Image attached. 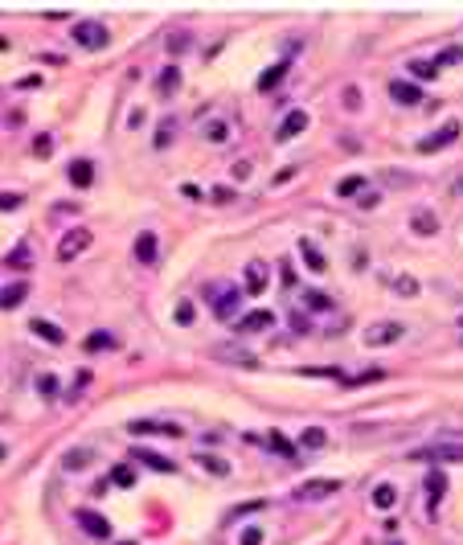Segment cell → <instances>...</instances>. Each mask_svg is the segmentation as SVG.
<instances>
[{
	"instance_id": "24",
	"label": "cell",
	"mask_w": 463,
	"mask_h": 545,
	"mask_svg": "<svg viewBox=\"0 0 463 545\" xmlns=\"http://www.w3.org/2000/svg\"><path fill=\"white\" fill-rule=\"evenodd\" d=\"M91 181H94V168H91V160H74V164H70V184H78V189H87Z\"/></svg>"
},
{
	"instance_id": "32",
	"label": "cell",
	"mask_w": 463,
	"mask_h": 545,
	"mask_svg": "<svg viewBox=\"0 0 463 545\" xmlns=\"http://www.w3.org/2000/svg\"><path fill=\"white\" fill-rule=\"evenodd\" d=\"M4 267H12V271H25V267H29V246H17V250H8V254H4Z\"/></svg>"
},
{
	"instance_id": "27",
	"label": "cell",
	"mask_w": 463,
	"mask_h": 545,
	"mask_svg": "<svg viewBox=\"0 0 463 545\" xmlns=\"http://www.w3.org/2000/svg\"><path fill=\"white\" fill-rule=\"evenodd\" d=\"M132 459H143L152 472H177V463H173V459H164V455H156V451H136Z\"/></svg>"
},
{
	"instance_id": "47",
	"label": "cell",
	"mask_w": 463,
	"mask_h": 545,
	"mask_svg": "<svg viewBox=\"0 0 463 545\" xmlns=\"http://www.w3.org/2000/svg\"><path fill=\"white\" fill-rule=\"evenodd\" d=\"M119 545H136V542H119Z\"/></svg>"
},
{
	"instance_id": "31",
	"label": "cell",
	"mask_w": 463,
	"mask_h": 545,
	"mask_svg": "<svg viewBox=\"0 0 463 545\" xmlns=\"http://www.w3.org/2000/svg\"><path fill=\"white\" fill-rule=\"evenodd\" d=\"M111 484H119V488H132V484H136V467H132V463H115V472H111Z\"/></svg>"
},
{
	"instance_id": "44",
	"label": "cell",
	"mask_w": 463,
	"mask_h": 545,
	"mask_svg": "<svg viewBox=\"0 0 463 545\" xmlns=\"http://www.w3.org/2000/svg\"><path fill=\"white\" fill-rule=\"evenodd\" d=\"M49 148H53V144H49V136H42V139H37V144H33V152H42V156H46Z\"/></svg>"
},
{
	"instance_id": "17",
	"label": "cell",
	"mask_w": 463,
	"mask_h": 545,
	"mask_svg": "<svg viewBox=\"0 0 463 545\" xmlns=\"http://www.w3.org/2000/svg\"><path fill=\"white\" fill-rule=\"evenodd\" d=\"M136 263H143V267H152V263H156V234H152V230H139V238H136Z\"/></svg>"
},
{
	"instance_id": "46",
	"label": "cell",
	"mask_w": 463,
	"mask_h": 545,
	"mask_svg": "<svg viewBox=\"0 0 463 545\" xmlns=\"http://www.w3.org/2000/svg\"><path fill=\"white\" fill-rule=\"evenodd\" d=\"M0 49H8V42H0Z\"/></svg>"
},
{
	"instance_id": "39",
	"label": "cell",
	"mask_w": 463,
	"mask_h": 545,
	"mask_svg": "<svg viewBox=\"0 0 463 545\" xmlns=\"http://www.w3.org/2000/svg\"><path fill=\"white\" fill-rule=\"evenodd\" d=\"M344 107H349V111L361 107V91H357V87H344Z\"/></svg>"
},
{
	"instance_id": "15",
	"label": "cell",
	"mask_w": 463,
	"mask_h": 545,
	"mask_svg": "<svg viewBox=\"0 0 463 545\" xmlns=\"http://www.w3.org/2000/svg\"><path fill=\"white\" fill-rule=\"evenodd\" d=\"M91 459H94L91 447H70V451L62 455V472H87Z\"/></svg>"
},
{
	"instance_id": "42",
	"label": "cell",
	"mask_w": 463,
	"mask_h": 545,
	"mask_svg": "<svg viewBox=\"0 0 463 545\" xmlns=\"http://www.w3.org/2000/svg\"><path fill=\"white\" fill-rule=\"evenodd\" d=\"M234 197H238L234 189H213V201H234Z\"/></svg>"
},
{
	"instance_id": "45",
	"label": "cell",
	"mask_w": 463,
	"mask_h": 545,
	"mask_svg": "<svg viewBox=\"0 0 463 545\" xmlns=\"http://www.w3.org/2000/svg\"><path fill=\"white\" fill-rule=\"evenodd\" d=\"M4 459H8V447H4V443H0V463H4Z\"/></svg>"
},
{
	"instance_id": "18",
	"label": "cell",
	"mask_w": 463,
	"mask_h": 545,
	"mask_svg": "<svg viewBox=\"0 0 463 545\" xmlns=\"http://www.w3.org/2000/svg\"><path fill=\"white\" fill-rule=\"evenodd\" d=\"M373 508H381V512H390V508H394V504H398V488H394V484H390V480H381V484H377V488H373Z\"/></svg>"
},
{
	"instance_id": "22",
	"label": "cell",
	"mask_w": 463,
	"mask_h": 545,
	"mask_svg": "<svg viewBox=\"0 0 463 545\" xmlns=\"http://www.w3.org/2000/svg\"><path fill=\"white\" fill-rule=\"evenodd\" d=\"M201 136H205V144H226V139H230V123H226V119H209V123L201 128Z\"/></svg>"
},
{
	"instance_id": "26",
	"label": "cell",
	"mask_w": 463,
	"mask_h": 545,
	"mask_svg": "<svg viewBox=\"0 0 463 545\" xmlns=\"http://www.w3.org/2000/svg\"><path fill=\"white\" fill-rule=\"evenodd\" d=\"M197 463H201L209 476H218V480H222V476H230V463H226L222 455H197Z\"/></svg>"
},
{
	"instance_id": "20",
	"label": "cell",
	"mask_w": 463,
	"mask_h": 545,
	"mask_svg": "<svg viewBox=\"0 0 463 545\" xmlns=\"http://www.w3.org/2000/svg\"><path fill=\"white\" fill-rule=\"evenodd\" d=\"M29 328H33V336H42L46 345H62V340H66V332H62L53 320H33Z\"/></svg>"
},
{
	"instance_id": "41",
	"label": "cell",
	"mask_w": 463,
	"mask_h": 545,
	"mask_svg": "<svg viewBox=\"0 0 463 545\" xmlns=\"http://www.w3.org/2000/svg\"><path fill=\"white\" fill-rule=\"evenodd\" d=\"M177 320H181V324H189V320H193V304H181V308H177Z\"/></svg>"
},
{
	"instance_id": "43",
	"label": "cell",
	"mask_w": 463,
	"mask_h": 545,
	"mask_svg": "<svg viewBox=\"0 0 463 545\" xmlns=\"http://www.w3.org/2000/svg\"><path fill=\"white\" fill-rule=\"evenodd\" d=\"M377 201H381V197H377V193H369V189H365V197H361V205H365V209H373Z\"/></svg>"
},
{
	"instance_id": "37",
	"label": "cell",
	"mask_w": 463,
	"mask_h": 545,
	"mask_svg": "<svg viewBox=\"0 0 463 545\" xmlns=\"http://www.w3.org/2000/svg\"><path fill=\"white\" fill-rule=\"evenodd\" d=\"M238 542L242 545H263V525H246V529L238 533Z\"/></svg>"
},
{
	"instance_id": "23",
	"label": "cell",
	"mask_w": 463,
	"mask_h": 545,
	"mask_svg": "<svg viewBox=\"0 0 463 545\" xmlns=\"http://www.w3.org/2000/svg\"><path fill=\"white\" fill-rule=\"evenodd\" d=\"M287 70H291V66H287V62H275V66H271V70H267V74H263V78H259V91H275L279 83H283V78H287Z\"/></svg>"
},
{
	"instance_id": "5",
	"label": "cell",
	"mask_w": 463,
	"mask_h": 545,
	"mask_svg": "<svg viewBox=\"0 0 463 545\" xmlns=\"http://www.w3.org/2000/svg\"><path fill=\"white\" fill-rule=\"evenodd\" d=\"M70 37H74L82 49H103V46H107V29H103L98 21H78Z\"/></svg>"
},
{
	"instance_id": "30",
	"label": "cell",
	"mask_w": 463,
	"mask_h": 545,
	"mask_svg": "<svg viewBox=\"0 0 463 545\" xmlns=\"http://www.w3.org/2000/svg\"><path fill=\"white\" fill-rule=\"evenodd\" d=\"M394 291H398L402 300H414V295H418V279H414V275H394Z\"/></svg>"
},
{
	"instance_id": "40",
	"label": "cell",
	"mask_w": 463,
	"mask_h": 545,
	"mask_svg": "<svg viewBox=\"0 0 463 545\" xmlns=\"http://www.w3.org/2000/svg\"><path fill=\"white\" fill-rule=\"evenodd\" d=\"M0 209H21V193H0Z\"/></svg>"
},
{
	"instance_id": "14",
	"label": "cell",
	"mask_w": 463,
	"mask_h": 545,
	"mask_svg": "<svg viewBox=\"0 0 463 545\" xmlns=\"http://www.w3.org/2000/svg\"><path fill=\"white\" fill-rule=\"evenodd\" d=\"M78 525H82L91 537H111V521H107V517H98V512H91V508H82V512H78Z\"/></svg>"
},
{
	"instance_id": "35",
	"label": "cell",
	"mask_w": 463,
	"mask_h": 545,
	"mask_svg": "<svg viewBox=\"0 0 463 545\" xmlns=\"http://www.w3.org/2000/svg\"><path fill=\"white\" fill-rule=\"evenodd\" d=\"M267 443H271V447H275L283 459H295V447H291V443H287V439H283L279 431H271V435H267Z\"/></svg>"
},
{
	"instance_id": "16",
	"label": "cell",
	"mask_w": 463,
	"mask_h": 545,
	"mask_svg": "<svg viewBox=\"0 0 463 545\" xmlns=\"http://www.w3.org/2000/svg\"><path fill=\"white\" fill-rule=\"evenodd\" d=\"M299 254H304V267L312 275H324L328 271V263H324V254L312 246V238H299Z\"/></svg>"
},
{
	"instance_id": "2",
	"label": "cell",
	"mask_w": 463,
	"mask_h": 545,
	"mask_svg": "<svg viewBox=\"0 0 463 545\" xmlns=\"http://www.w3.org/2000/svg\"><path fill=\"white\" fill-rule=\"evenodd\" d=\"M402 336H406V324H398V320H381V324L365 328V345H369V349H385V345H398Z\"/></svg>"
},
{
	"instance_id": "34",
	"label": "cell",
	"mask_w": 463,
	"mask_h": 545,
	"mask_svg": "<svg viewBox=\"0 0 463 545\" xmlns=\"http://www.w3.org/2000/svg\"><path fill=\"white\" fill-rule=\"evenodd\" d=\"M33 386L42 390V398H53V394H58V377H53V373H37Z\"/></svg>"
},
{
	"instance_id": "9",
	"label": "cell",
	"mask_w": 463,
	"mask_h": 545,
	"mask_svg": "<svg viewBox=\"0 0 463 545\" xmlns=\"http://www.w3.org/2000/svg\"><path fill=\"white\" fill-rule=\"evenodd\" d=\"M304 128H308V111H299V107H295V111H287V115H283V123H279L275 139H279V144H287V139L299 136Z\"/></svg>"
},
{
	"instance_id": "7",
	"label": "cell",
	"mask_w": 463,
	"mask_h": 545,
	"mask_svg": "<svg viewBox=\"0 0 463 545\" xmlns=\"http://www.w3.org/2000/svg\"><path fill=\"white\" fill-rule=\"evenodd\" d=\"M128 435H132V439H143V435H168V439H181L185 431H181V426H173V422L164 426V422H148V418H136V422H128Z\"/></svg>"
},
{
	"instance_id": "3",
	"label": "cell",
	"mask_w": 463,
	"mask_h": 545,
	"mask_svg": "<svg viewBox=\"0 0 463 545\" xmlns=\"http://www.w3.org/2000/svg\"><path fill=\"white\" fill-rule=\"evenodd\" d=\"M91 242H94L91 230H70V234L58 242V259H62V263H74L82 250H91Z\"/></svg>"
},
{
	"instance_id": "25",
	"label": "cell",
	"mask_w": 463,
	"mask_h": 545,
	"mask_svg": "<svg viewBox=\"0 0 463 545\" xmlns=\"http://www.w3.org/2000/svg\"><path fill=\"white\" fill-rule=\"evenodd\" d=\"M324 443H328V431H324V426H308V431L299 435V447H308V451H320Z\"/></svg>"
},
{
	"instance_id": "8",
	"label": "cell",
	"mask_w": 463,
	"mask_h": 545,
	"mask_svg": "<svg viewBox=\"0 0 463 545\" xmlns=\"http://www.w3.org/2000/svg\"><path fill=\"white\" fill-rule=\"evenodd\" d=\"M242 295H246V291H238V287L218 291V295H213V316H218V320H234V316H238V308H242Z\"/></svg>"
},
{
	"instance_id": "19",
	"label": "cell",
	"mask_w": 463,
	"mask_h": 545,
	"mask_svg": "<svg viewBox=\"0 0 463 545\" xmlns=\"http://www.w3.org/2000/svg\"><path fill=\"white\" fill-rule=\"evenodd\" d=\"M410 230H414L418 238H435V234H439V218L426 214V209H418L414 218H410Z\"/></svg>"
},
{
	"instance_id": "21",
	"label": "cell",
	"mask_w": 463,
	"mask_h": 545,
	"mask_svg": "<svg viewBox=\"0 0 463 545\" xmlns=\"http://www.w3.org/2000/svg\"><path fill=\"white\" fill-rule=\"evenodd\" d=\"M443 488H447L443 472H430V480H426V508H430V512L439 508V500H443Z\"/></svg>"
},
{
	"instance_id": "36",
	"label": "cell",
	"mask_w": 463,
	"mask_h": 545,
	"mask_svg": "<svg viewBox=\"0 0 463 545\" xmlns=\"http://www.w3.org/2000/svg\"><path fill=\"white\" fill-rule=\"evenodd\" d=\"M304 300H308V308H312V312H324V308H332V300H328L324 291H304Z\"/></svg>"
},
{
	"instance_id": "33",
	"label": "cell",
	"mask_w": 463,
	"mask_h": 545,
	"mask_svg": "<svg viewBox=\"0 0 463 545\" xmlns=\"http://www.w3.org/2000/svg\"><path fill=\"white\" fill-rule=\"evenodd\" d=\"M98 349H115V336L111 332H91L87 336V353H98Z\"/></svg>"
},
{
	"instance_id": "1",
	"label": "cell",
	"mask_w": 463,
	"mask_h": 545,
	"mask_svg": "<svg viewBox=\"0 0 463 545\" xmlns=\"http://www.w3.org/2000/svg\"><path fill=\"white\" fill-rule=\"evenodd\" d=\"M410 459H418V463H463V443H451V439L426 443V447H418Z\"/></svg>"
},
{
	"instance_id": "28",
	"label": "cell",
	"mask_w": 463,
	"mask_h": 545,
	"mask_svg": "<svg viewBox=\"0 0 463 545\" xmlns=\"http://www.w3.org/2000/svg\"><path fill=\"white\" fill-rule=\"evenodd\" d=\"M357 193H365V177L361 173H353V177H344L336 184V197H357Z\"/></svg>"
},
{
	"instance_id": "11",
	"label": "cell",
	"mask_w": 463,
	"mask_h": 545,
	"mask_svg": "<svg viewBox=\"0 0 463 545\" xmlns=\"http://www.w3.org/2000/svg\"><path fill=\"white\" fill-rule=\"evenodd\" d=\"M242 283H246V295H263V291H267V267H263V263H246Z\"/></svg>"
},
{
	"instance_id": "6",
	"label": "cell",
	"mask_w": 463,
	"mask_h": 545,
	"mask_svg": "<svg viewBox=\"0 0 463 545\" xmlns=\"http://www.w3.org/2000/svg\"><path fill=\"white\" fill-rule=\"evenodd\" d=\"M267 328H275V312L271 308H254V312L238 316V324H234V332H267Z\"/></svg>"
},
{
	"instance_id": "13",
	"label": "cell",
	"mask_w": 463,
	"mask_h": 545,
	"mask_svg": "<svg viewBox=\"0 0 463 545\" xmlns=\"http://www.w3.org/2000/svg\"><path fill=\"white\" fill-rule=\"evenodd\" d=\"M390 98H394L398 107H418V103H422V91H418L414 83H398V78H394V83H390Z\"/></svg>"
},
{
	"instance_id": "12",
	"label": "cell",
	"mask_w": 463,
	"mask_h": 545,
	"mask_svg": "<svg viewBox=\"0 0 463 545\" xmlns=\"http://www.w3.org/2000/svg\"><path fill=\"white\" fill-rule=\"evenodd\" d=\"M25 295H29V283L21 279V283H8V287H0V312H12V308H21L25 304Z\"/></svg>"
},
{
	"instance_id": "29",
	"label": "cell",
	"mask_w": 463,
	"mask_h": 545,
	"mask_svg": "<svg viewBox=\"0 0 463 545\" xmlns=\"http://www.w3.org/2000/svg\"><path fill=\"white\" fill-rule=\"evenodd\" d=\"M156 87H160L164 94H173L177 87H181V70H177V66H164V70H160V78H156Z\"/></svg>"
},
{
	"instance_id": "10",
	"label": "cell",
	"mask_w": 463,
	"mask_h": 545,
	"mask_svg": "<svg viewBox=\"0 0 463 545\" xmlns=\"http://www.w3.org/2000/svg\"><path fill=\"white\" fill-rule=\"evenodd\" d=\"M332 492H340V480H308V484H299L295 500H324Z\"/></svg>"
},
{
	"instance_id": "4",
	"label": "cell",
	"mask_w": 463,
	"mask_h": 545,
	"mask_svg": "<svg viewBox=\"0 0 463 545\" xmlns=\"http://www.w3.org/2000/svg\"><path fill=\"white\" fill-rule=\"evenodd\" d=\"M460 132H463V123L460 119H447L435 136H426V139H418V152H443L447 144H455L460 139Z\"/></svg>"
},
{
	"instance_id": "38",
	"label": "cell",
	"mask_w": 463,
	"mask_h": 545,
	"mask_svg": "<svg viewBox=\"0 0 463 545\" xmlns=\"http://www.w3.org/2000/svg\"><path fill=\"white\" fill-rule=\"evenodd\" d=\"M410 74H414V78H435L439 66H435V62H410Z\"/></svg>"
}]
</instances>
